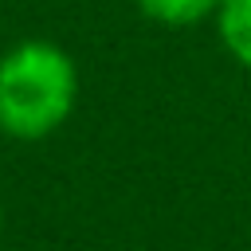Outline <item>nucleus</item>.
<instances>
[{
    "label": "nucleus",
    "instance_id": "3",
    "mask_svg": "<svg viewBox=\"0 0 251 251\" xmlns=\"http://www.w3.org/2000/svg\"><path fill=\"white\" fill-rule=\"evenodd\" d=\"M137 12L157 27H196L204 20H216L220 0H133Z\"/></svg>",
    "mask_w": 251,
    "mask_h": 251
},
{
    "label": "nucleus",
    "instance_id": "4",
    "mask_svg": "<svg viewBox=\"0 0 251 251\" xmlns=\"http://www.w3.org/2000/svg\"><path fill=\"white\" fill-rule=\"evenodd\" d=\"M0 235H4V212H0Z\"/></svg>",
    "mask_w": 251,
    "mask_h": 251
},
{
    "label": "nucleus",
    "instance_id": "1",
    "mask_svg": "<svg viewBox=\"0 0 251 251\" xmlns=\"http://www.w3.org/2000/svg\"><path fill=\"white\" fill-rule=\"evenodd\" d=\"M78 106V63L51 39H20L0 55V133L43 141Z\"/></svg>",
    "mask_w": 251,
    "mask_h": 251
},
{
    "label": "nucleus",
    "instance_id": "2",
    "mask_svg": "<svg viewBox=\"0 0 251 251\" xmlns=\"http://www.w3.org/2000/svg\"><path fill=\"white\" fill-rule=\"evenodd\" d=\"M216 35L224 51L251 71V0H220L216 8Z\"/></svg>",
    "mask_w": 251,
    "mask_h": 251
}]
</instances>
